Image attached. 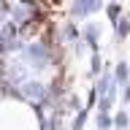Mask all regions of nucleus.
<instances>
[{"instance_id": "nucleus-10", "label": "nucleus", "mask_w": 130, "mask_h": 130, "mask_svg": "<svg viewBox=\"0 0 130 130\" xmlns=\"http://www.w3.org/2000/svg\"><path fill=\"white\" fill-rule=\"evenodd\" d=\"M100 71H103V62H100V52H92V68H89V73H92V76H100Z\"/></svg>"}, {"instance_id": "nucleus-9", "label": "nucleus", "mask_w": 130, "mask_h": 130, "mask_svg": "<svg viewBox=\"0 0 130 130\" xmlns=\"http://www.w3.org/2000/svg\"><path fill=\"white\" fill-rule=\"evenodd\" d=\"M114 30H117V38L125 41V38L130 35V22H127V19H119V22L114 24Z\"/></svg>"}, {"instance_id": "nucleus-2", "label": "nucleus", "mask_w": 130, "mask_h": 130, "mask_svg": "<svg viewBox=\"0 0 130 130\" xmlns=\"http://www.w3.org/2000/svg\"><path fill=\"white\" fill-rule=\"evenodd\" d=\"M100 6H103V0H73L71 16H73V19H84V16L100 11Z\"/></svg>"}, {"instance_id": "nucleus-7", "label": "nucleus", "mask_w": 130, "mask_h": 130, "mask_svg": "<svg viewBox=\"0 0 130 130\" xmlns=\"http://www.w3.org/2000/svg\"><path fill=\"white\" fill-rule=\"evenodd\" d=\"M119 14H122V3H119V0H114V3H108V8H106V16H108V19H111L114 24H117V22L122 19Z\"/></svg>"}, {"instance_id": "nucleus-1", "label": "nucleus", "mask_w": 130, "mask_h": 130, "mask_svg": "<svg viewBox=\"0 0 130 130\" xmlns=\"http://www.w3.org/2000/svg\"><path fill=\"white\" fill-rule=\"evenodd\" d=\"M19 57L30 65L32 73H41V71H46L49 65H52V46H49L46 41H30V43L22 46Z\"/></svg>"}, {"instance_id": "nucleus-4", "label": "nucleus", "mask_w": 130, "mask_h": 130, "mask_svg": "<svg viewBox=\"0 0 130 130\" xmlns=\"http://www.w3.org/2000/svg\"><path fill=\"white\" fill-rule=\"evenodd\" d=\"M114 79L119 81L122 87H125V84H130V68H127V62H125V60H119V62H117V68H114Z\"/></svg>"}, {"instance_id": "nucleus-3", "label": "nucleus", "mask_w": 130, "mask_h": 130, "mask_svg": "<svg viewBox=\"0 0 130 130\" xmlns=\"http://www.w3.org/2000/svg\"><path fill=\"white\" fill-rule=\"evenodd\" d=\"M81 38H84V43H87L92 52H98V41H100V27H98V22H87L84 27H81Z\"/></svg>"}, {"instance_id": "nucleus-8", "label": "nucleus", "mask_w": 130, "mask_h": 130, "mask_svg": "<svg viewBox=\"0 0 130 130\" xmlns=\"http://www.w3.org/2000/svg\"><path fill=\"white\" fill-rule=\"evenodd\" d=\"M114 127L117 130H127L130 127V114L127 111H117L114 114Z\"/></svg>"}, {"instance_id": "nucleus-5", "label": "nucleus", "mask_w": 130, "mask_h": 130, "mask_svg": "<svg viewBox=\"0 0 130 130\" xmlns=\"http://www.w3.org/2000/svg\"><path fill=\"white\" fill-rule=\"evenodd\" d=\"M98 130H114V117L106 111H98Z\"/></svg>"}, {"instance_id": "nucleus-6", "label": "nucleus", "mask_w": 130, "mask_h": 130, "mask_svg": "<svg viewBox=\"0 0 130 130\" xmlns=\"http://www.w3.org/2000/svg\"><path fill=\"white\" fill-rule=\"evenodd\" d=\"M62 35H65V41H79L81 38V27H76V22H68L65 24V30H62Z\"/></svg>"}, {"instance_id": "nucleus-11", "label": "nucleus", "mask_w": 130, "mask_h": 130, "mask_svg": "<svg viewBox=\"0 0 130 130\" xmlns=\"http://www.w3.org/2000/svg\"><path fill=\"white\" fill-rule=\"evenodd\" d=\"M68 106H71L68 111H81V100H79L76 95H71V100H68Z\"/></svg>"}]
</instances>
